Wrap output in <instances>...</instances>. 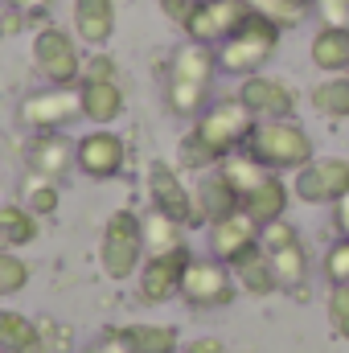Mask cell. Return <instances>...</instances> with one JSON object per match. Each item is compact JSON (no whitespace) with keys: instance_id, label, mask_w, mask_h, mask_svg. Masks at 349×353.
<instances>
[{"instance_id":"cell-7","label":"cell","mask_w":349,"mask_h":353,"mask_svg":"<svg viewBox=\"0 0 349 353\" xmlns=\"http://www.w3.org/2000/svg\"><path fill=\"white\" fill-rule=\"evenodd\" d=\"M79 103H83V115L90 123H111L119 119L123 111V87H119V74H115V62L111 58H90L83 62V79H79Z\"/></svg>"},{"instance_id":"cell-31","label":"cell","mask_w":349,"mask_h":353,"mask_svg":"<svg viewBox=\"0 0 349 353\" xmlns=\"http://www.w3.org/2000/svg\"><path fill=\"white\" fill-rule=\"evenodd\" d=\"M312 4H317V0H251V8H255V12H263L267 21H275L279 29L300 25V21L312 12Z\"/></svg>"},{"instance_id":"cell-14","label":"cell","mask_w":349,"mask_h":353,"mask_svg":"<svg viewBox=\"0 0 349 353\" xmlns=\"http://www.w3.org/2000/svg\"><path fill=\"white\" fill-rule=\"evenodd\" d=\"M239 99L247 103V111L255 119H292L296 111V90L288 79H271V74H247L243 87H239Z\"/></svg>"},{"instance_id":"cell-20","label":"cell","mask_w":349,"mask_h":353,"mask_svg":"<svg viewBox=\"0 0 349 353\" xmlns=\"http://www.w3.org/2000/svg\"><path fill=\"white\" fill-rule=\"evenodd\" d=\"M74 37L107 46L115 37V0H74Z\"/></svg>"},{"instance_id":"cell-13","label":"cell","mask_w":349,"mask_h":353,"mask_svg":"<svg viewBox=\"0 0 349 353\" xmlns=\"http://www.w3.org/2000/svg\"><path fill=\"white\" fill-rule=\"evenodd\" d=\"M123 161H128V148L115 132L107 128H94L83 140H74V165L90 176V181H111V176L123 173Z\"/></svg>"},{"instance_id":"cell-18","label":"cell","mask_w":349,"mask_h":353,"mask_svg":"<svg viewBox=\"0 0 349 353\" xmlns=\"http://www.w3.org/2000/svg\"><path fill=\"white\" fill-rule=\"evenodd\" d=\"M193 210H197V222H218V218L243 210V197H239V189H235V185L222 176V169H218V173H210V176L197 181V189H193Z\"/></svg>"},{"instance_id":"cell-12","label":"cell","mask_w":349,"mask_h":353,"mask_svg":"<svg viewBox=\"0 0 349 353\" xmlns=\"http://www.w3.org/2000/svg\"><path fill=\"white\" fill-rule=\"evenodd\" d=\"M247 12H251V0H201L197 12H193L189 25H185V33H189V41L222 46V41L239 29V21H243Z\"/></svg>"},{"instance_id":"cell-35","label":"cell","mask_w":349,"mask_h":353,"mask_svg":"<svg viewBox=\"0 0 349 353\" xmlns=\"http://www.w3.org/2000/svg\"><path fill=\"white\" fill-rule=\"evenodd\" d=\"M325 279L329 283H349V239H341L337 234V243L325 251Z\"/></svg>"},{"instance_id":"cell-16","label":"cell","mask_w":349,"mask_h":353,"mask_svg":"<svg viewBox=\"0 0 349 353\" xmlns=\"http://www.w3.org/2000/svg\"><path fill=\"white\" fill-rule=\"evenodd\" d=\"M259 243V222L247 214V210H235L218 222H210V255L222 259V263H235L247 247Z\"/></svg>"},{"instance_id":"cell-29","label":"cell","mask_w":349,"mask_h":353,"mask_svg":"<svg viewBox=\"0 0 349 353\" xmlns=\"http://www.w3.org/2000/svg\"><path fill=\"white\" fill-rule=\"evenodd\" d=\"M312 111L325 119H349V74H329L312 87Z\"/></svg>"},{"instance_id":"cell-36","label":"cell","mask_w":349,"mask_h":353,"mask_svg":"<svg viewBox=\"0 0 349 353\" xmlns=\"http://www.w3.org/2000/svg\"><path fill=\"white\" fill-rule=\"evenodd\" d=\"M181 165H189V169H210V165H218L210 152H206V144L189 132L185 140H181Z\"/></svg>"},{"instance_id":"cell-34","label":"cell","mask_w":349,"mask_h":353,"mask_svg":"<svg viewBox=\"0 0 349 353\" xmlns=\"http://www.w3.org/2000/svg\"><path fill=\"white\" fill-rule=\"evenodd\" d=\"M25 205H29L33 214H54V210H58V181L33 176L29 189H25Z\"/></svg>"},{"instance_id":"cell-17","label":"cell","mask_w":349,"mask_h":353,"mask_svg":"<svg viewBox=\"0 0 349 353\" xmlns=\"http://www.w3.org/2000/svg\"><path fill=\"white\" fill-rule=\"evenodd\" d=\"M25 161H29V173L33 176H66L74 169V144L62 136V132H37L25 148Z\"/></svg>"},{"instance_id":"cell-19","label":"cell","mask_w":349,"mask_h":353,"mask_svg":"<svg viewBox=\"0 0 349 353\" xmlns=\"http://www.w3.org/2000/svg\"><path fill=\"white\" fill-rule=\"evenodd\" d=\"M230 275H235V283H239L247 296H271V292H279V279H275L271 255L263 251L259 243L247 247V251L230 263Z\"/></svg>"},{"instance_id":"cell-21","label":"cell","mask_w":349,"mask_h":353,"mask_svg":"<svg viewBox=\"0 0 349 353\" xmlns=\"http://www.w3.org/2000/svg\"><path fill=\"white\" fill-rule=\"evenodd\" d=\"M308 58H312V66L321 74H349V25H325V29H317Z\"/></svg>"},{"instance_id":"cell-4","label":"cell","mask_w":349,"mask_h":353,"mask_svg":"<svg viewBox=\"0 0 349 353\" xmlns=\"http://www.w3.org/2000/svg\"><path fill=\"white\" fill-rule=\"evenodd\" d=\"M99 263L107 271V279H132L144 263V218L132 210H115L103 226V243H99Z\"/></svg>"},{"instance_id":"cell-40","label":"cell","mask_w":349,"mask_h":353,"mask_svg":"<svg viewBox=\"0 0 349 353\" xmlns=\"http://www.w3.org/2000/svg\"><path fill=\"white\" fill-rule=\"evenodd\" d=\"M333 226H337V234H341V239H349V193L333 201Z\"/></svg>"},{"instance_id":"cell-24","label":"cell","mask_w":349,"mask_h":353,"mask_svg":"<svg viewBox=\"0 0 349 353\" xmlns=\"http://www.w3.org/2000/svg\"><path fill=\"white\" fill-rule=\"evenodd\" d=\"M132 353H177L181 350V333L173 325H128V329H115Z\"/></svg>"},{"instance_id":"cell-2","label":"cell","mask_w":349,"mask_h":353,"mask_svg":"<svg viewBox=\"0 0 349 353\" xmlns=\"http://www.w3.org/2000/svg\"><path fill=\"white\" fill-rule=\"evenodd\" d=\"M243 148L271 173H296L312 161V136L292 119H255Z\"/></svg>"},{"instance_id":"cell-23","label":"cell","mask_w":349,"mask_h":353,"mask_svg":"<svg viewBox=\"0 0 349 353\" xmlns=\"http://www.w3.org/2000/svg\"><path fill=\"white\" fill-rule=\"evenodd\" d=\"M243 210H247L259 226H263V222L283 218V210H288V185L279 181V173H267V176H263L259 185L243 197Z\"/></svg>"},{"instance_id":"cell-30","label":"cell","mask_w":349,"mask_h":353,"mask_svg":"<svg viewBox=\"0 0 349 353\" xmlns=\"http://www.w3.org/2000/svg\"><path fill=\"white\" fill-rule=\"evenodd\" d=\"M218 169H222V176H226V181L239 189V197H247V193L259 185L263 176L271 173V169H263V165L251 157V152H247V148H239V152L222 157V161H218Z\"/></svg>"},{"instance_id":"cell-27","label":"cell","mask_w":349,"mask_h":353,"mask_svg":"<svg viewBox=\"0 0 349 353\" xmlns=\"http://www.w3.org/2000/svg\"><path fill=\"white\" fill-rule=\"evenodd\" d=\"M177 247H185V226L177 218H169V214L152 210L144 218V251L148 255H165V251H177Z\"/></svg>"},{"instance_id":"cell-9","label":"cell","mask_w":349,"mask_h":353,"mask_svg":"<svg viewBox=\"0 0 349 353\" xmlns=\"http://www.w3.org/2000/svg\"><path fill=\"white\" fill-rule=\"evenodd\" d=\"M292 193L308 205H333L349 193V157H312L304 169H296Z\"/></svg>"},{"instance_id":"cell-37","label":"cell","mask_w":349,"mask_h":353,"mask_svg":"<svg viewBox=\"0 0 349 353\" xmlns=\"http://www.w3.org/2000/svg\"><path fill=\"white\" fill-rule=\"evenodd\" d=\"M197 4H201V0H161V12H165L173 25L185 29V25H189V17L197 12Z\"/></svg>"},{"instance_id":"cell-8","label":"cell","mask_w":349,"mask_h":353,"mask_svg":"<svg viewBox=\"0 0 349 353\" xmlns=\"http://www.w3.org/2000/svg\"><path fill=\"white\" fill-rule=\"evenodd\" d=\"M235 275H230V263L222 259H189L185 267V279H181V300L189 308H226L235 300Z\"/></svg>"},{"instance_id":"cell-32","label":"cell","mask_w":349,"mask_h":353,"mask_svg":"<svg viewBox=\"0 0 349 353\" xmlns=\"http://www.w3.org/2000/svg\"><path fill=\"white\" fill-rule=\"evenodd\" d=\"M25 283H29V263H25L17 251L0 247V300H4V296H17Z\"/></svg>"},{"instance_id":"cell-33","label":"cell","mask_w":349,"mask_h":353,"mask_svg":"<svg viewBox=\"0 0 349 353\" xmlns=\"http://www.w3.org/2000/svg\"><path fill=\"white\" fill-rule=\"evenodd\" d=\"M325 312H329V325H333V333H337L341 341H349V283H329Z\"/></svg>"},{"instance_id":"cell-25","label":"cell","mask_w":349,"mask_h":353,"mask_svg":"<svg viewBox=\"0 0 349 353\" xmlns=\"http://www.w3.org/2000/svg\"><path fill=\"white\" fill-rule=\"evenodd\" d=\"M37 239V214L29 205H0V247L21 251Z\"/></svg>"},{"instance_id":"cell-22","label":"cell","mask_w":349,"mask_h":353,"mask_svg":"<svg viewBox=\"0 0 349 353\" xmlns=\"http://www.w3.org/2000/svg\"><path fill=\"white\" fill-rule=\"evenodd\" d=\"M214 70H218V54H214V46H201V41H185L169 62V79L201 83V87H210Z\"/></svg>"},{"instance_id":"cell-3","label":"cell","mask_w":349,"mask_h":353,"mask_svg":"<svg viewBox=\"0 0 349 353\" xmlns=\"http://www.w3.org/2000/svg\"><path fill=\"white\" fill-rule=\"evenodd\" d=\"M251 128H255V115L247 111V103H243L239 94H235V99H218L214 107H206V111L193 119V136L206 144V152H210L214 161L239 152V148L247 144Z\"/></svg>"},{"instance_id":"cell-38","label":"cell","mask_w":349,"mask_h":353,"mask_svg":"<svg viewBox=\"0 0 349 353\" xmlns=\"http://www.w3.org/2000/svg\"><path fill=\"white\" fill-rule=\"evenodd\" d=\"M325 25H349V0H317Z\"/></svg>"},{"instance_id":"cell-5","label":"cell","mask_w":349,"mask_h":353,"mask_svg":"<svg viewBox=\"0 0 349 353\" xmlns=\"http://www.w3.org/2000/svg\"><path fill=\"white\" fill-rule=\"evenodd\" d=\"M33 66H37V74L50 87H79V79H83L79 41L66 29H58V25L37 29V37H33Z\"/></svg>"},{"instance_id":"cell-11","label":"cell","mask_w":349,"mask_h":353,"mask_svg":"<svg viewBox=\"0 0 349 353\" xmlns=\"http://www.w3.org/2000/svg\"><path fill=\"white\" fill-rule=\"evenodd\" d=\"M189 247H177V251H165V255H148L136 279H140V300L144 304H165L181 296V279H185V267H189Z\"/></svg>"},{"instance_id":"cell-6","label":"cell","mask_w":349,"mask_h":353,"mask_svg":"<svg viewBox=\"0 0 349 353\" xmlns=\"http://www.w3.org/2000/svg\"><path fill=\"white\" fill-rule=\"evenodd\" d=\"M259 247L271 255V267H275V279L279 288L288 292H300L304 279H308V251L296 234V226L288 218H275V222H263L259 226Z\"/></svg>"},{"instance_id":"cell-15","label":"cell","mask_w":349,"mask_h":353,"mask_svg":"<svg viewBox=\"0 0 349 353\" xmlns=\"http://www.w3.org/2000/svg\"><path fill=\"white\" fill-rule=\"evenodd\" d=\"M148 197H152V210L177 218L181 226L197 222L193 193L185 189V181H181V173H177L173 165H165V161H152V165H148Z\"/></svg>"},{"instance_id":"cell-28","label":"cell","mask_w":349,"mask_h":353,"mask_svg":"<svg viewBox=\"0 0 349 353\" xmlns=\"http://www.w3.org/2000/svg\"><path fill=\"white\" fill-rule=\"evenodd\" d=\"M165 103H169V111L181 115V119H197V115L210 107V87L169 79V83H165Z\"/></svg>"},{"instance_id":"cell-26","label":"cell","mask_w":349,"mask_h":353,"mask_svg":"<svg viewBox=\"0 0 349 353\" xmlns=\"http://www.w3.org/2000/svg\"><path fill=\"white\" fill-rule=\"evenodd\" d=\"M0 350H12V353H37L41 350V329L12 312V308H0Z\"/></svg>"},{"instance_id":"cell-39","label":"cell","mask_w":349,"mask_h":353,"mask_svg":"<svg viewBox=\"0 0 349 353\" xmlns=\"http://www.w3.org/2000/svg\"><path fill=\"white\" fill-rule=\"evenodd\" d=\"M83 353H132V350H128V341L111 329V333H103V341H94V345H90V350H83Z\"/></svg>"},{"instance_id":"cell-10","label":"cell","mask_w":349,"mask_h":353,"mask_svg":"<svg viewBox=\"0 0 349 353\" xmlns=\"http://www.w3.org/2000/svg\"><path fill=\"white\" fill-rule=\"evenodd\" d=\"M83 115V103H79V87H46L33 90L25 103H21V119L33 128V132H62L70 119Z\"/></svg>"},{"instance_id":"cell-43","label":"cell","mask_w":349,"mask_h":353,"mask_svg":"<svg viewBox=\"0 0 349 353\" xmlns=\"http://www.w3.org/2000/svg\"><path fill=\"white\" fill-rule=\"evenodd\" d=\"M0 353H12V350H0Z\"/></svg>"},{"instance_id":"cell-1","label":"cell","mask_w":349,"mask_h":353,"mask_svg":"<svg viewBox=\"0 0 349 353\" xmlns=\"http://www.w3.org/2000/svg\"><path fill=\"white\" fill-rule=\"evenodd\" d=\"M279 25L275 21H267L263 12H247L243 21H239V29L222 41V46H214V54H218V70L222 74H235V79H247V74H259L263 66L271 62V54H275V46H279Z\"/></svg>"},{"instance_id":"cell-41","label":"cell","mask_w":349,"mask_h":353,"mask_svg":"<svg viewBox=\"0 0 349 353\" xmlns=\"http://www.w3.org/2000/svg\"><path fill=\"white\" fill-rule=\"evenodd\" d=\"M181 353H226V345L218 337H197V341H189Z\"/></svg>"},{"instance_id":"cell-42","label":"cell","mask_w":349,"mask_h":353,"mask_svg":"<svg viewBox=\"0 0 349 353\" xmlns=\"http://www.w3.org/2000/svg\"><path fill=\"white\" fill-rule=\"evenodd\" d=\"M8 8H17V12H46L50 8V0H4Z\"/></svg>"}]
</instances>
